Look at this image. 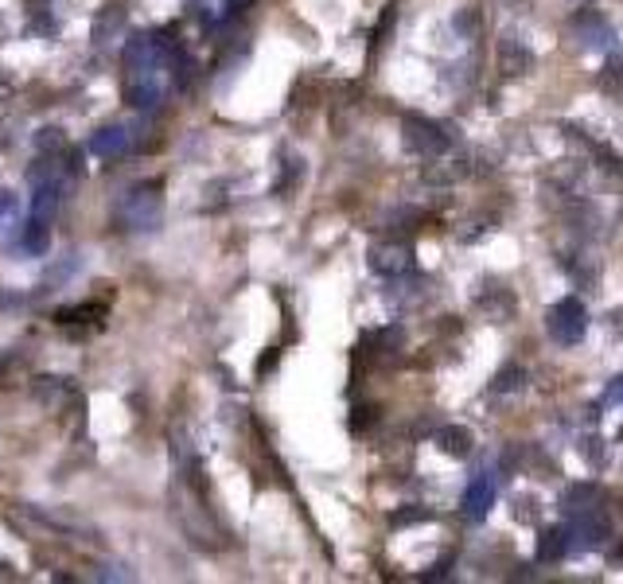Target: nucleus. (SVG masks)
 Masks as SVG:
<instances>
[{"label": "nucleus", "instance_id": "nucleus-1", "mask_svg": "<svg viewBox=\"0 0 623 584\" xmlns=\"http://www.w3.org/2000/svg\"><path fill=\"white\" fill-rule=\"evenodd\" d=\"M175 28L168 31H137L125 47V98L137 110H152L164 102L172 82H187V51L175 40Z\"/></svg>", "mask_w": 623, "mask_h": 584}, {"label": "nucleus", "instance_id": "nucleus-2", "mask_svg": "<svg viewBox=\"0 0 623 584\" xmlns=\"http://www.w3.org/2000/svg\"><path fill=\"white\" fill-rule=\"evenodd\" d=\"M164 210V180H145L137 187H129L121 195V207H117V226L121 230H137L145 234L160 222Z\"/></svg>", "mask_w": 623, "mask_h": 584}, {"label": "nucleus", "instance_id": "nucleus-3", "mask_svg": "<svg viewBox=\"0 0 623 584\" xmlns=\"http://www.w3.org/2000/svg\"><path fill=\"white\" fill-rule=\"evenodd\" d=\"M546 332L554 343L561 347H577L584 335H589V308L577 300V296H565L557 300L554 308L546 312Z\"/></svg>", "mask_w": 623, "mask_h": 584}, {"label": "nucleus", "instance_id": "nucleus-4", "mask_svg": "<svg viewBox=\"0 0 623 584\" xmlns=\"http://www.w3.org/2000/svg\"><path fill=\"white\" fill-rule=\"evenodd\" d=\"M402 133H405V145L417 152V156H444L449 152V133H441L437 121H429V117H417L409 113L402 121Z\"/></svg>", "mask_w": 623, "mask_h": 584}, {"label": "nucleus", "instance_id": "nucleus-5", "mask_svg": "<svg viewBox=\"0 0 623 584\" xmlns=\"http://www.w3.org/2000/svg\"><path fill=\"white\" fill-rule=\"evenodd\" d=\"M569 31L577 35V43L584 47V51H608V47L616 43L612 23H608V20L601 16V12H589V8H581L577 16H573Z\"/></svg>", "mask_w": 623, "mask_h": 584}, {"label": "nucleus", "instance_id": "nucleus-6", "mask_svg": "<svg viewBox=\"0 0 623 584\" xmlns=\"http://www.w3.org/2000/svg\"><path fill=\"white\" fill-rule=\"evenodd\" d=\"M495 495H499V479L491 472H479L464 491V514L472 522H484L491 514V507H495Z\"/></svg>", "mask_w": 623, "mask_h": 584}, {"label": "nucleus", "instance_id": "nucleus-7", "mask_svg": "<svg viewBox=\"0 0 623 584\" xmlns=\"http://www.w3.org/2000/svg\"><path fill=\"white\" fill-rule=\"evenodd\" d=\"M125 28H129V12H125V4H105L98 16H93V23H90V40H93V47H113L117 40L125 35Z\"/></svg>", "mask_w": 623, "mask_h": 584}, {"label": "nucleus", "instance_id": "nucleus-8", "mask_svg": "<svg viewBox=\"0 0 623 584\" xmlns=\"http://www.w3.org/2000/svg\"><path fill=\"white\" fill-rule=\"evenodd\" d=\"M370 269L382 277H402L414 269V250L405 242H386V245H374L370 250Z\"/></svg>", "mask_w": 623, "mask_h": 584}, {"label": "nucleus", "instance_id": "nucleus-9", "mask_svg": "<svg viewBox=\"0 0 623 584\" xmlns=\"http://www.w3.org/2000/svg\"><path fill=\"white\" fill-rule=\"evenodd\" d=\"M608 537V522L601 518V514H577V526L569 530V549H581V553H589V549L604 545Z\"/></svg>", "mask_w": 623, "mask_h": 584}, {"label": "nucleus", "instance_id": "nucleus-10", "mask_svg": "<svg viewBox=\"0 0 623 584\" xmlns=\"http://www.w3.org/2000/svg\"><path fill=\"white\" fill-rule=\"evenodd\" d=\"M125 148H129V128H121V125H102L98 133L90 137V152L93 156H102V160L121 156Z\"/></svg>", "mask_w": 623, "mask_h": 584}, {"label": "nucleus", "instance_id": "nucleus-11", "mask_svg": "<svg viewBox=\"0 0 623 584\" xmlns=\"http://www.w3.org/2000/svg\"><path fill=\"white\" fill-rule=\"evenodd\" d=\"M499 66H503V75H507V78L526 75V70L534 66L530 47L519 43V40H503V43H499Z\"/></svg>", "mask_w": 623, "mask_h": 584}, {"label": "nucleus", "instance_id": "nucleus-12", "mask_svg": "<svg viewBox=\"0 0 623 584\" xmlns=\"http://www.w3.org/2000/svg\"><path fill=\"white\" fill-rule=\"evenodd\" d=\"M596 502H604V491L592 487V483H581V487H569L565 495H561V507L565 514H592Z\"/></svg>", "mask_w": 623, "mask_h": 584}, {"label": "nucleus", "instance_id": "nucleus-13", "mask_svg": "<svg viewBox=\"0 0 623 584\" xmlns=\"http://www.w3.org/2000/svg\"><path fill=\"white\" fill-rule=\"evenodd\" d=\"M437 444L444 456H467L472 452V432H467L464 425H444L437 432Z\"/></svg>", "mask_w": 623, "mask_h": 584}, {"label": "nucleus", "instance_id": "nucleus-14", "mask_svg": "<svg viewBox=\"0 0 623 584\" xmlns=\"http://www.w3.org/2000/svg\"><path fill=\"white\" fill-rule=\"evenodd\" d=\"M565 553H569V530H561V526L542 530V537H538V561H557Z\"/></svg>", "mask_w": 623, "mask_h": 584}, {"label": "nucleus", "instance_id": "nucleus-15", "mask_svg": "<svg viewBox=\"0 0 623 584\" xmlns=\"http://www.w3.org/2000/svg\"><path fill=\"white\" fill-rule=\"evenodd\" d=\"M23 253H31V257H40L47 253V245H51V230H47V218H31L28 226H23Z\"/></svg>", "mask_w": 623, "mask_h": 584}, {"label": "nucleus", "instance_id": "nucleus-16", "mask_svg": "<svg viewBox=\"0 0 623 584\" xmlns=\"http://www.w3.org/2000/svg\"><path fill=\"white\" fill-rule=\"evenodd\" d=\"M102 315H105V304L86 300V304H75V308H58L55 320L58 323H90V320H102Z\"/></svg>", "mask_w": 623, "mask_h": 584}, {"label": "nucleus", "instance_id": "nucleus-17", "mask_svg": "<svg viewBox=\"0 0 623 584\" xmlns=\"http://www.w3.org/2000/svg\"><path fill=\"white\" fill-rule=\"evenodd\" d=\"M35 152H40V156H67V133L55 125L40 128V133H35Z\"/></svg>", "mask_w": 623, "mask_h": 584}, {"label": "nucleus", "instance_id": "nucleus-18", "mask_svg": "<svg viewBox=\"0 0 623 584\" xmlns=\"http://www.w3.org/2000/svg\"><path fill=\"white\" fill-rule=\"evenodd\" d=\"M35 397H40L43 405H58L63 397H70V385L63 378H51V374H47V378H35Z\"/></svg>", "mask_w": 623, "mask_h": 584}, {"label": "nucleus", "instance_id": "nucleus-19", "mask_svg": "<svg viewBox=\"0 0 623 584\" xmlns=\"http://www.w3.org/2000/svg\"><path fill=\"white\" fill-rule=\"evenodd\" d=\"M479 304L495 315V323H507V315H511V308H514V300H511V292H503V288H491L487 296H479Z\"/></svg>", "mask_w": 623, "mask_h": 584}, {"label": "nucleus", "instance_id": "nucleus-20", "mask_svg": "<svg viewBox=\"0 0 623 584\" xmlns=\"http://www.w3.org/2000/svg\"><path fill=\"white\" fill-rule=\"evenodd\" d=\"M522 382H526V374H522L519 367H507V370H503L499 378H495V385H491V390H495V394H514V390H522Z\"/></svg>", "mask_w": 623, "mask_h": 584}, {"label": "nucleus", "instance_id": "nucleus-21", "mask_svg": "<svg viewBox=\"0 0 623 584\" xmlns=\"http://www.w3.org/2000/svg\"><path fill=\"white\" fill-rule=\"evenodd\" d=\"M20 215V199L12 195V191H0V226H4V222H12Z\"/></svg>", "mask_w": 623, "mask_h": 584}, {"label": "nucleus", "instance_id": "nucleus-22", "mask_svg": "<svg viewBox=\"0 0 623 584\" xmlns=\"http://www.w3.org/2000/svg\"><path fill=\"white\" fill-rule=\"evenodd\" d=\"M421 518H432V510H425V507L397 510V514H394V526H409V522H421Z\"/></svg>", "mask_w": 623, "mask_h": 584}, {"label": "nucleus", "instance_id": "nucleus-23", "mask_svg": "<svg viewBox=\"0 0 623 584\" xmlns=\"http://www.w3.org/2000/svg\"><path fill=\"white\" fill-rule=\"evenodd\" d=\"M604 405H623V374L612 378V385L604 390Z\"/></svg>", "mask_w": 623, "mask_h": 584}, {"label": "nucleus", "instance_id": "nucleus-24", "mask_svg": "<svg viewBox=\"0 0 623 584\" xmlns=\"http://www.w3.org/2000/svg\"><path fill=\"white\" fill-rule=\"evenodd\" d=\"M370 420H374V409H355V417H351V429H367L370 425Z\"/></svg>", "mask_w": 623, "mask_h": 584}, {"label": "nucleus", "instance_id": "nucleus-25", "mask_svg": "<svg viewBox=\"0 0 623 584\" xmlns=\"http://www.w3.org/2000/svg\"><path fill=\"white\" fill-rule=\"evenodd\" d=\"M273 362H277V350H269V355H265L262 362H257V374H265L269 367H273Z\"/></svg>", "mask_w": 623, "mask_h": 584}, {"label": "nucleus", "instance_id": "nucleus-26", "mask_svg": "<svg viewBox=\"0 0 623 584\" xmlns=\"http://www.w3.org/2000/svg\"><path fill=\"white\" fill-rule=\"evenodd\" d=\"M250 4H254V0H230V12H245Z\"/></svg>", "mask_w": 623, "mask_h": 584}, {"label": "nucleus", "instance_id": "nucleus-27", "mask_svg": "<svg viewBox=\"0 0 623 584\" xmlns=\"http://www.w3.org/2000/svg\"><path fill=\"white\" fill-rule=\"evenodd\" d=\"M569 4H584V0H569Z\"/></svg>", "mask_w": 623, "mask_h": 584}]
</instances>
